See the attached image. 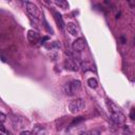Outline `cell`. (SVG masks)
<instances>
[{
	"label": "cell",
	"mask_w": 135,
	"mask_h": 135,
	"mask_svg": "<svg viewBox=\"0 0 135 135\" xmlns=\"http://www.w3.org/2000/svg\"><path fill=\"white\" fill-rule=\"evenodd\" d=\"M88 85H89V87L90 88H92V89H96L97 88V86H98V82H97V80L95 79V78H89L88 79Z\"/></svg>",
	"instance_id": "11"
},
{
	"label": "cell",
	"mask_w": 135,
	"mask_h": 135,
	"mask_svg": "<svg viewBox=\"0 0 135 135\" xmlns=\"http://www.w3.org/2000/svg\"><path fill=\"white\" fill-rule=\"evenodd\" d=\"M5 119H6V115L3 113V112H1V111H0V121H1V122H3Z\"/></svg>",
	"instance_id": "15"
},
{
	"label": "cell",
	"mask_w": 135,
	"mask_h": 135,
	"mask_svg": "<svg viewBox=\"0 0 135 135\" xmlns=\"http://www.w3.org/2000/svg\"><path fill=\"white\" fill-rule=\"evenodd\" d=\"M33 135H47V129L41 126H36L33 130Z\"/></svg>",
	"instance_id": "10"
},
{
	"label": "cell",
	"mask_w": 135,
	"mask_h": 135,
	"mask_svg": "<svg viewBox=\"0 0 135 135\" xmlns=\"http://www.w3.org/2000/svg\"><path fill=\"white\" fill-rule=\"evenodd\" d=\"M55 4H56V5H58V6H60V7L63 9V10L69 9V3H68L66 1H64V0H59V1H55Z\"/></svg>",
	"instance_id": "12"
},
{
	"label": "cell",
	"mask_w": 135,
	"mask_h": 135,
	"mask_svg": "<svg viewBox=\"0 0 135 135\" xmlns=\"http://www.w3.org/2000/svg\"><path fill=\"white\" fill-rule=\"evenodd\" d=\"M48 49H51V50H53V49H60V42H58V41H53L52 43H50V46H46Z\"/></svg>",
	"instance_id": "13"
},
{
	"label": "cell",
	"mask_w": 135,
	"mask_h": 135,
	"mask_svg": "<svg viewBox=\"0 0 135 135\" xmlns=\"http://www.w3.org/2000/svg\"><path fill=\"white\" fill-rule=\"evenodd\" d=\"M0 130L3 131V132H5V133H9V131H7V130H5V128H4L3 126H0Z\"/></svg>",
	"instance_id": "19"
},
{
	"label": "cell",
	"mask_w": 135,
	"mask_h": 135,
	"mask_svg": "<svg viewBox=\"0 0 135 135\" xmlns=\"http://www.w3.org/2000/svg\"><path fill=\"white\" fill-rule=\"evenodd\" d=\"M66 30L68 32H69L72 36H78L79 35V30H78V28L76 27V24H74L73 22H69V23L66 24Z\"/></svg>",
	"instance_id": "7"
},
{
	"label": "cell",
	"mask_w": 135,
	"mask_h": 135,
	"mask_svg": "<svg viewBox=\"0 0 135 135\" xmlns=\"http://www.w3.org/2000/svg\"><path fill=\"white\" fill-rule=\"evenodd\" d=\"M86 106V101L83 98H78V99H75L73 101H71L70 105H69V110L71 113L75 114L77 112H80Z\"/></svg>",
	"instance_id": "2"
},
{
	"label": "cell",
	"mask_w": 135,
	"mask_h": 135,
	"mask_svg": "<svg viewBox=\"0 0 135 135\" xmlns=\"http://www.w3.org/2000/svg\"><path fill=\"white\" fill-rule=\"evenodd\" d=\"M134 114H135V110L132 109V110H131V113H130V118H131L132 120L134 119Z\"/></svg>",
	"instance_id": "17"
},
{
	"label": "cell",
	"mask_w": 135,
	"mask_h": 135,
	"mask_svg": "<svg viewBox=\"0 0 135 135\" xmlns=\"http://www.w3.org/2000/svg\"><path fill=\"white\" fill-rule=\"evenodd\" d=\"M111 118L115 123L117 125H122L126 121V116L123 115L120 111H116V112H112L111 113Z\"/></svg>",
	"instance_id": "5"
},
{
	"label": "cell",
	"mask_w": 135,
	"mask_h": 135,
	"mask_svg": "<svg viewBox=\"0 0 135 135\" xmlns=\"http://www.w3.org/2000/svg\"><path fill=\"white\" fill-rule=\"evenodd\" d=\"M85 135H100V132H99L98 130L93 129V130H90L89 132L85 133Z\"/></svg>",
	"instance_id": "14"
},
{
	"label": "cell",
	"mask_w": 135,
	"mask_h": 135,
	"mask_svg": "<svg viewBox=\"0 0 135 135\" xmlns=\"http://www.w3.org/2000/svg\"><path fill=\"white\" fill-rule=\"evenodd\" d=\"M28 39L30 42H36L39 39V34L37 32H34V31H29L28 32Z\"/></svg>",
	"instance_id": "9"
},
{
	"label": "cell",
	"mask_w": 135,
	"mask_h": 135,
	"mask_svg": "<svg viewBox=\"0 0 135 135\" xmlns=\"http://www.w3.org/2000/svg\"><path fill=\"white\" fill-rule=\"evenodd\" d=\"M26 9L28 11V13L34 17V18H36V19H39L41 17V12H40V10L38 9V6L36 4H34L33 2H26Z\"/></svg>",
	"instance_id": "3"
},
{
	"label": "cell",
	"mask_w": 135,
	"mask_h": 135,
	"mask_svg": "<svg viewBox=\"0 0 135 135\" xmlns=\"http://www.w3.org/2000/svg\"><path fill=\"white\" fill-rule=\"evenodd\" d=\"M83 120V117H77V119H74L73 122H72V125H77L78 122H80Z\"/></svg>",
	"instance_id": "16"
},
{
	"label": "cell",
	"mask_w": 135,
	"mask_h": 135,
	"mask_svg": "<svg viewBox=\"0 0 135 135\" xmlns=\"http://www.w3.org/2000/svg\"><path fill=\"white\" fill-rule=\"evenodd\" d=\"M80 89H81V82L79 80H72V81H70V82H68V83L64 85L63 91H64V93L66 95L72 96L75 93L79 92Z\"/></svg>",
	"instance_id": "1"
},
{
	"label": "cell",
	"mask_w": 135,
	"mask_h": 135,
	"mask_svg": "<svg viewBox=\"0 0 135 135\" xmlns=\"http://www.w3.org/2000/svg\"><path fill=\"white\" fill-rule=\"evenodd\" d=\"M53 15H54V18H55V20H56V23L58 24V27H59L60 29H63L65 24H64V21H63V19H62L61 14H60L59 12H57V11H53Z\"/></svg>",
	"instance_id": "8"
},
{
	"label": "cell",
	"mask_w": 135,
	"mask_h": 135,
	"mask_svg": "<svg viewBox=\"0 0 135 135\" xmlns=\"http://www.w3.org/2000/svg\"><path fill=\"white\" fill-rule=\"evenodd\" d=\"M20 135H32V133L30 131H22L20 133Z\"/></svg>",
	"instance_id": "18"
},
{
	"label": "cell",
	"mask_w": 135,
	"mask_h": 135,
	"mask_svg": "<svg viewBox=\"0 0 135 135\" xmlns=\"http://www.w3.org/2000/svg\"><path fill=\"white\" fill-rule=\"evenodd\" d=\"M81 135H85V134H81Z\"/></svg>",
	"instance_id": "20"
},
{
	"label": "cell",
	"mask_w": 135,
	"mask_h": 135,
	"mask_svg": "<svg viewBox=\"0 0 135 135\" xmlns=\"http://www.w3.org/2000/svg\"><path fill=\"white\" fill-rule=\"evenodd\" d=\"M72 48L74 52H82L86 49V40L83 38H77L73 44H72Z\"/></svg>",
	"instance_id": "4"
},
{
	"label": "cell",
	"mask_w": 135,
	"mask_h": 135,
	"mask_svg": "<svg viewBox=\"0 0 135 135\" xmlns=\"http://www.w3.org/2000/svg\"><path fill=\"white\" fill-rule=\"evenodd\" d=\"M64 68L66 70L72 71V72H77L79 70V65H78V63L76 62V60H74L72 58H68L64 61Z\"/></svg>",
	"instance_id": "6"
}]
</instances>
